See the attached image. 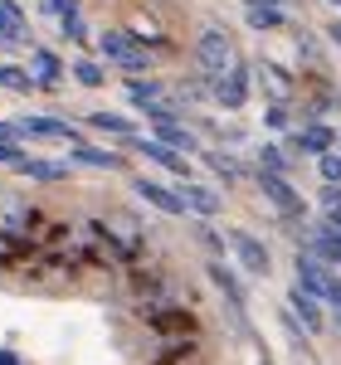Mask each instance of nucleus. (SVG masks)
Masks as SVG:
<instances>
[{"instance_id":"40","label":"nucleus","mask_w":341,"mask_h":365,"mask_svg":"<svg viewBox=\"0 0 341 365\" xmlns=\"http://www.w3.org/2000/svg\"><path fill=\"white\" fill-rule=\"evenodd\" d=\"M337 146H341V137H337Z\"/></svg>"},{"instance_id":"17","label":"nucleus","mask_w":341,"mask_h":365,"mask_svg":"<svg viewBox=\"0 0 341 365\" xmlns=\"http://www.w3.org/2000/svg\"><path fill=\"white\" fill-rule=\"evenodd\" d=\"M205 166L215 170V175H220L225 185H239V180H244V166H239V161H234L229 151H205Z\"/></svg>"},{"instance_id":"26","label":"nucleus","mask_w":341,"mask_h":365,"mask_svg":"<svg viewBox=\"0 0 341 365\" xmlns=\"http://www.w3.org/2000/svg\"><path fill=\"white\" fill-rule=\"evenodd\" d=\"M249 25L254 29H278L283 25V10H278V5H258V10H249Z\"/></svg>"},{"instance_id":"36","label":"nucleus","mask_w":341,"mask_h":365,"mask_svg":"<svg viewBox=\"0 0 341 365\" xmlns=\"http://www.w3.org/2000/svg\"><path fill=\"white\" fill-rule=\"evenodd\" d=\"M258 5H278V0H249V10H258Z\"/></svg>"},{"instance_id":"24","label":"nucleus","mask_w":341,"mask_h":365,"mask_svg":"<svg viewBox=\"0 0 341 365\" xmlns=\"http://www.w3.org/2000/svg\"><path fill=\"white\" fill-rule=\"evenodd\" d=\"M258 170L287 175V156H283V146H258Z\"/></svg>"},{"instance_id":"20","label":"nucleus","mask_w":341,"mask_h":365,"mask_svg":"<svg viewBox=\"0 0 341 365\" xmlns=\"http://www.w3.org/2000/svg\"><path fill=\"white\" fill-rule=\"evenodd\" d=\"M156 141L170 146V151H175V146H180V151H195V137H190L180 122H161V127H156Z\"/></svg>"},{"instance_id":"21","label":"nucleus","mask_w":341,"mask_h":365,"mask_svg":"<svg viewBox=\"0 0 341 365\" xmlns=\"http://www.w3.org/2000/svg\"><path fill=\"white\" fill-rule=\"evenodd\" d=\"M73 161H88V166H122V156H117V151H98V146H83V141H78V146H73Z\"/></svg>"},{"instance_id":"11","label":"nucleus","mask_w":341,"mask_h":365,"mask_svg":"<svg viewBox=\"0 0 341 365\" xmlns=\"http://www.w3.org/2000/svg\"><path fill=\"white\" fill-rule=\"evenodd\" d=\"M258 190L273 200L283 215H302V200H297V190L287 185V175H273V170H258Z\"/></svg>"},{"instance_id":"5","label":"nucleus","mask_w":341,"mask_h":365,"mask_svg":"<svg viewBox=\"0 0 341 365\" xmlns=\"http://www.w3.org/2000/svg\"><path fill=\"white\" fill-rule=\"evenodd\" d=\"M229 249H234V258H239L244 273H268V268H273V263H268V244L254 239L249 229H229Z\"/></svg>"},{"instance_id":"32","label":"nucleus","mask_w":341,"mask_h":365,"mask_svg":"<svg viewBox=\"0 0 341 365\" xmlns=\"http://www.w3.org/2000/svg\"><path fill=\"white\" fill-rule=\"evenodd\" d=\"M49 5H54L58 20H73V15H78V0H49Z\"/></svg>"},{"instance_id":"9","label":"nucleus","mask_w":341,"mask_h":365,"mask_svg":"<svg viewBox=\"0 0 341 365\" xmlns=\"http://www.w3.org/2000/svg\"><path fill=\"white\" fill-rule=\"evenodd\" d=\"M15 137H49V141L78 146V132L68 122H58V117H25V122H15Z\"/></svg>"},{"instance_id":"27","label":"nucleus","mask_w":341,"mask_h":365,"mask_svg":"<svg viewBox=\"0 0 341 365\" xmlns=\"http://www.w3.org/2000/svg\"><path fill=\"white\" fill-rule=\"evenodd\" d=\"M73 78L83 88H103V68H98L93 58H78V63H73Z\"/></svg>"},{"instance_id":"38","label":"nucleus","mask_w":341,"mask_h":365,"mask_svg":"<svg viewBox=\"0 0 341 365\" xmlns=\"http://www.w3.org/2000/svg\"><path fill=\"white\" fill-rule=\"evenodd\" d=\"M337 327H341V312H337Z\"/></svg>"},{"instance_id":"2","label":"nucleus","mask_w":341,"mask_h":365,"mask_svg":"<svg viewBox=\"0 0 341 365\" xmlns=\"http://www.w3.org/2000/svg\"><path fill=\"white\" fill-rule=\"evenodd\" d=\"M292 287H302L307 297H317V302H327V307L341 312V278L337 268H327L322 258H312V253L297 249V258H292Z\"/></svg>"},{"instance_id":"19","label":"nucleus","mask_w":341,"mask_h":365,"mask_svg":"<svg viewBox=\"0 0 341 365\" xmlns=\"http://www.w3.org/2000/svg\"><path fill=\"white\" fill-rule=\"evenodd\" d=\"M15 166L25 170L29 180H63V175H68V166H63V161H25V156H20Z\"/></svg>"},{"instance_id":"23","label":"nucleus","mask_w":341,"mask_h":365,"mask_svg":"<svg viewBox=\"0 0 341 365\" xmlns=\"http://www.w3.org/2000/svg\"><path fill=\"white\" fill-rule=\"evenodd\" d=\"M34 68H39V83H58V73H63L58 54H49V49H34Z\"/></svg>"},{"instance_id":"15","label":"nucleus","mask_w":341,"mask_h":365,"mask_svg":"<svg viewBox=\"0 0 341 365\" xmlns=\"http://www.w3.org/2000/svg\"><path fill=\"white\" fill-rule=\"evenodd\" d=\"M98 49L113 58V63H127L132 54H142L137 39H132V29H103V34H98Z\"/></svg>"},{"instance_id":"4","label":"nucleus","mask_w":341,"mask_h":365,"mask_svg":"<svg viewBox=\"0 0 341 365\" xmlns=\"http://www.w3.org/2000/svg\"><path fill=\"white\" fill-rule=\"evenodd\" d=\"M103 225H108V239L122 249V258H127V263H137V253H142V244H146L142 220H137L132 210H117L113 220H103Z\"/></svg>"},{"instance_id":"18","label":"nucleus","mask_w":341,"mask_h":365,"mask_svg":"<svg viewBox=\"0 0 341 365\" xmlns=\"http://www.w3.org/2000/svg\"><path fill=\"white\" fill-rule=\"evenodd\" d=\"M0 39H25V15L15 10V0H0Z\"/></svg>"},{"instance_id":"1","label":"nucleus","mask_w":341,"mask_h":365,"mask_svg":"<svg viewBox=\"0 0 341 365\" xmlns=\"http://www.w3.org/2000/svg\"><path fill=\"white\" fill-rule=\"evenodd\" d=\"M73 249L83 258V268H108V273H113V268L127 263L122 249L108 239V225H103V220H73Z\"/></svg>"},{"instance_id":"13","label":"nucleus","mask_w":341,"mask_h":365,"mask_svg":"<svg viewBox=\"0 0 341 365\" xmlns=\"http://www.w3.org/2000/svg\"><path fill=\"white\" fill-rule=\"evenodd\" d=\"M127 146H132V151H142L146 161H156V166H166V170H175V175H185V180H190V166H185V156H180V151H170V146H161V141H137V137H127Z\"/></svg>"},{"instance_id":"31","label":"nucleus","mask_w":341,"mask_h":365,"mask_svg":"<svg viewBox=\"0 0 341 365\" xmlns=\"http://www.w3.org/2000/svg\"><path fill=\"white\" fill-rule=\"evenodd\" d=\"M263 122H268L273 132H283V127H287V108H283V103H273V108L263 113Z\"/></svg>"},{"instance_id":"14","label":"nucleus","mask_w":341,"mask_h":365,"mask_svg":"<svg viewBox=\"0 0 341 365\" xmlns=\"http://www.w3.org/2000/svg\"><path fill=\"white\" fill-rule=\"evenodd\" d=\"M205 273H210V282H215V287H220V292H225L229 312H234V317H239V322H244V287H239V278H234V273H229L225 263H205Z\"/></svg>"},{"instance_id":"8","label":"nucleus","mask_w":341,"mask_h":365,"mask_svg":"<svg viewBox=\"0 0 341 365\" xmlns=\"http://www.w3.org/2000/svg\"><path fill=\"white\" fill-rule=\"evenodd\" d=\"M132 190H137L151 210H161V215H185L180 195H175L170 185H161V180H151V175H137V180H132Z\"/></svg>"},{"instance_id":"29","label":"nucleus","mask_w":341,"mask_h":365,"mask_svg":"<svg viewBox=\"0 0 341 365\" xmlns=\"http://www.w3.org/2000/svg\"><path fill=\"white\" fill-rule=\"evenodd\" d=\"M317 170H322L327 185H341V151H327V156L317 161Z\"/></svg>"},{"instance_id":"12","label":"nucleus","mask_w":341,"mask_h":365,"mask_svg":"<svg viewBox=\"0 0 341 365\" xmlns=\"http://www.w3.org/2000/svg\"><path fill=\"white\" fill-rule=\"evenodd\" d=\"M215 98L225 103L229 113H234V108H244V98H249V68H244V63H234L225 78H215Z\"/></svg>"},{"instance_id":"22","label":"nucleus","mask_w":341,"mask_h":365,"mask_svg":"<svg viewBox=\"0 0 341 365\" xmlns=\"http://www.w3.org/2000/svg\"><path fill=\"white\" fill-rule=\"evenodd\" d=\"M127 98H132V103H137V108L146 113L151 103H161V83H151V78H146V83H142V78H132V88H127Z\"/></svg>"},{"instance_id":"34","label":"nucleus","mask_w":341,"mask_h":365,"mask_svg":"<svg viewBox=\"0 0 341 365\" xmlns=\"http://www.w3.org/2000/svg\"><path fill=\"white\" fill-rule=\"evenodd\" d=\"M327 39H332V44L341 49V20H332V25H327Z\"/></svg>"},{"instance_id":"10","label":"nucleus","mask_w":341,"mask_h":365,"mask_svg":"<svg viewBox=\"0 0 341 365\" xmlns=\"http://www.w3.org/2000/svg\"><path fill=\"white\" fill-rule=\"evenodd\" d=\"M287 146H292V151H307V156L322 161V156L337 146V132H332V127H322V122H307L302 132H292V137H287Z\"/></svg>"},{"instance_id":"39","label":"nucleus","mask_w":341,"mask_h":365,"mask_svg":"<svg viewBox=\"0 0 341 365\" xmlns=\"http://www.w3.org/2000/svg\"><path fill=\"white\" fill-rule=\"evenodd\" d=\"M332 5H341V0H332Z\"/></svg>"},{"instance_id":"7","label":"nucleus","mask_w":341,"mask_h":365,"mask_svg":"<svg viewBox=\"0 0 341 365\" xmlns=\"http://www.w3.org/2000/svg\"><path fill=\"white\" fill-rule=\"evenodd\" d=\"M287 317H292V322H302V331H307V336H322V327H327L322 302L307 297L302 287H287Z\"/></svg>"},{"instance_id":"28","label":"nucleus","mask_w":341,"mask_h":365,"mask_svg":"<svg viewBox=\"0 0 341 365\" xmlns=\"http://www.w3.org/2000/svg\"><path fill=\"white\" fill-rule=\"evenodd\" d=\"M88 122H93V127H103V132H117V137H127V132H132V127H127V117H117V113H93Z\"/></svg>"},{"instance_id":"30","label":"nucleus","mask_w":341,"mask_h":365,"mask_svg":"<svg viewBox=\"0 0 341 365\" xmlns=\"http://www.w3.org/2000/svg\"><path fill=\"white\" fill-rule=\"evenodd\" d=\"M132 39H142V44L146 39H151V44H166V34L151 25V20H132Z\"/></svg>"},{"instance_id":"37","label":"nucleus","mask_w":341,"mask_h":365,"mask_svg":"<svg viewBox=\"0 0 341 365\" xmlns=\"http://www.w3.org/2000/svg\"><path fill=\"white\" fill-rule=\"evenodd\" d=\"M258 365H273V356H268V351H263V356H258Z\"/></svg>"},{"instance_id":"25","label":"nucleus","mask_w":341,"mask_h":365,"mask_svg":"<svg viewBox=\"0 0 341 365\" xmlns=\"http://www.w3.org/2000/svg\"><path fill=\"white\" fill-rule=\"evenodd\" d=\"M0 88H15V93H29L34 78H29L25 68H15V63H0Z\"/></svg>"},{"instance_id":"33","label":"nucleus","mask_w":341,"mask_h":365,"mask_svg":"<svg viewBox=\"0 0 341 365\" xmlns=\"http://www.w3.org/2000/svg\"><path fill=\"white\" fill-rule=\"evenodd\" d=\"M63 34H68V39H88V29H83L78 15H73V20H63Z\"/></svg>"},{"instance_id":"16","label":"nucleus","mask_w":341,"mask_h":365,"mask_svg":"<svg viewBox=\"0 0 341 365\" xmlns=\"http://www.w3.org/2000/svg\"><path fill=\"white\" fill-rule=\"evenodd\" d=\"M258 83L273 93V103H287V98H292V88H297V78L287 73L283 63H258Z\"/></svg>"},{"instance_id":"6","label":"nucleus","mask_w":341,"mask_h":365,"mask_svg":"<svg viewBox=\"0 0 341 365\" xmlns=\"http://www.w3.org/2000/svg\"><path fill=\"white\" fill-rule=\"evenodd\" d=\"M175 195H180V205H185L190 215H200V220H215V215L225 210V195H220L215 185H200V180H185V185H175Z\"/></svg>"},{"instance_id":"3","label":"nucleus","mask_w":341,"mask_h":365,"mask_svg":"<svg viewBox=\"0 0 341 365\" xmlns=\"http://www.w3.org/2000/svg\"><path fill=\"white\" fill-rule=\"evenodd\" d=\"M195 58H200V73L205 78H225L229 68H234V44H229V34L220 25H205L195 39Z\"/></svg>"},{"instance_id":"35","label":"nucleus","mask_w":341,"mask_h":365,"mask_svg":"<svg viewBox=\"0 0 341 365\" xmlns=\"http://www.w3.org/2000/svg\"><path fill=\"white\" fill-rule=\"evenodd\" d=\"M0 365H20V361H15V356H10V351H0Z\"/></svg>"}]
</instances>
